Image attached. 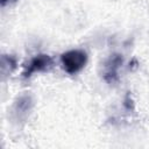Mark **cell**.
Returning a JSON list of instances; mask_svg holds the SVG:
<instances>
[{
    "label": "cell",
    "instance_id": "6da1fadb",
    "mask_svg": "<svg viewBox=\"0 0 149 149\" xmlns=\"http://www.w3.org/2000/svg\"><path fill=\"white\" fill-rule=\"evenodd\" d=\"M62 65L68 73H76L81 70L87 61V56L83 50H70L62 55Z\"/></svg>",
    "mask_w": 149,
    "mask_h": 149
},
{
    "label": "cell",
    "instance_id": "7a4b0ae2",
    "mask_svg": "<svg viewBox=\"0 0 149 149\" xmlns=\"http://www.w3.org/2000/svg\"><path fill=\"white\" fill-rule=\"evenodd\" d=\"M51 65V58L47 55H40L37 57H35L30 64H29V68L28 70L24 72V76H30L33 72L35 71H42V70H45L48 69L49 66Z\"/></svg>",
    "mask_w": 149,
    "mask_h": 149
},
{
    "label": "cell",
    "instance_id": "3957f363",
    "mask_svg": "<svg viewBox=\"0 0 149 149\" xmlns=\"http://www.w3.org/2000/svg\"><path fill=\"white\" fill-rule=\"evenodd\" d=\"M13 1H15V0H1V5L5 6L7 2H13Z\"/></svg>",
    "mask_w": 149,
    "mask_h": 149
}]
</instances>
